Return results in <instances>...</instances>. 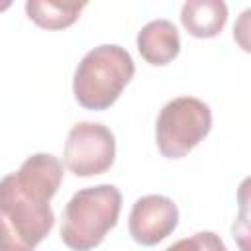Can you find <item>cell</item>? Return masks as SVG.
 <instances>
[{
  "label": "cell",
  "mask_w": 251,
  "mask_h": 251,
  "mask_svg": "<svg viewBox=\"0 0 251 251\" xmlns=\"http://www.w3.org/2000/svg\"><path fill=\"white\" fill-rule=\"evenodd\" d=\"M63 182V165L51 153L29 155L0 178V251H35L51 233V198Z\"/></svg>",
  "instance_id": "obj_1"
},
{
  "label": "cell",
  "mask_w": 251,
  "mask_h": 251,
  "mask_svg": "<svg viewBox=\"0 0 251 251\" xmlns=\"http://www.w3.org/2000/svg\"><path fill=\"white\" fill-rule=\"evenodd\" d=\"M122 192L114 184L80 188L71 196L61 218V241L71 251H92L116 227Z\"/></svg>",
  "instance_id": "obj_2"
},
{
  "label": "cell",
  "mask_w": 251,
  "mask_h": 251,
  "mask_svg": "<svg viewBox=\"0 0 251 251\" xmlns=\"http://www.w3.org/2000/svg\"><path fill=\"white\" fill-rule=\"evenodd\" d=\"M135 75L131 55L114 43L90 49L75 69L73 94L86 110H108Z\"/></svg>",
  "instance_id": "obj_3"
},
{
  "label": "cell",
  "mask_w": 251,
  "mask_h": 251,
  "mask_svg": "<svg viewBox=\"0 0 251 251\" xmlns=\"http://www.w3.org/2000/svg\"><path fill=\"white\" fill-rule=\"evenodd\" d=\"M212 129V110L194 96L169 100L155 124L157 149L167 159L186 157Z\"/></svg>",
  "instance_id": "obj_4"
},
{
  "label": "cell",
  "mask_w": 251,
  "mask_h": 251,
  "mask_svg": "<svg viewBox=\"0 0 251 251\" xmlns=\"http://www.w3.org/2000/svg\"><path fill=\"white\" fill-rule=\"evenodd\" d=\"M116 159V137L100 122H78L71 127L63 161L76 176H96L112 169Z\"/></svg>",
  "instance_id": "obj_5"
},
{
  "label": "cell",
  "mask_w": 251,
  "mask_h": 251,
  "mask_svg": "<svg viewBox=\"0 0 251 251\" xmlns=\"http://www.w3.org/2000/svg\"><path fill=\"white\" fill-rule=\"evenodd\" d=\"M178 226L176 204L163 194H147L133 202L127 229L135 243L153 247L167 239Z\"/></svg>",
  "instance_id": "obj_6"
},
{
  "label": "cell",
  "mask_w": 251,
  "mask_h": 251,
  "mask_svg": "<svg viewBox=\"0 0 251 251\" xmlns=\"http://www.w3.org/2000/svg\"><path fill=\"white\" fill-rule=\"evenodd\" d=\"M137 51L145 63L153 67H165L173 63L180 53V35L173 22L151 20L137 33Z\"/></svg>",
  "instance_id": "obj_7"
},
{
  "label": "cell",
  "mask_w": 251,
  "mask_h": 251,
  "mask_svg": "<svg viewBox=\"0 0 251 251\" xmlns=\"http://www.w3.org/2000/svg\"><path fill=\"white\" fill-rule=\"evenodd\" d=\"M227 22V6L222 0H188L180 8L182 27L198 39H210L222 33Z\"/></svg>",
  "instance_id": "obj_8"
},
{
  "label": "cell",
  "mask_w": 251,
  "mask_h": 251,
  "mask_svg": "<svg viewBox=\"0 0 251 251\" xmlns=\"http://www.w3.org/2000/svg\"><path fill=\"white\" fill-rule=\"evenodd\" d=\"M86 8L84 2H55V0H27L25 14L41 29L59 31L71 27Z\"/></svg>",
  "instance_id": "obj_9"
},
{
  "label": "cell",
  "mask_w": 251,
  "mask_h": 251,
  "mask_svg": "<svg viewBox=\"0 0 251 251\" xmlns=\"http://www.w3.org/2000/svg\"><path fill=\"white\" fill-rule=\"evenodd\" d=\"M165 251H227L222 237L214 231H198L190 237L178 239Z\"/></svg>",
  "instance_id": "obj_10"
},
{
  "label": "cell",
  "mask_w": 251,
  "mask_h": 251,
  "mask_svg": "<svg viewBox=\"0 0 251 251\" xmlns=\"http://www.w3.org/2000/svg\"><path fill=\"white\" fill-rule=\"evenodd\" d=\"M10 6H12V2H0V12L6 10V8H10Z\"/></svg>",
  "instance_id": "obj_11"
}]
</instances>
